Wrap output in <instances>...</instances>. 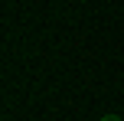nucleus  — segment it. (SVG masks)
<instances>
[{
    "label": "nucleus",
    "instance_id": "obj_1",
    "mask_svg": "<svg viewBox=\"0 0 124 121\" xmlns=\"http://www.w3.org/2000/svg\"><path fill=\"white\" fill-rule=\"evenodd\" d=\"M98 121H124V118H121V115H101Z\"/></svg>",
    "mask_w": 124,
    "mask_h": 121
}]
</instances>
